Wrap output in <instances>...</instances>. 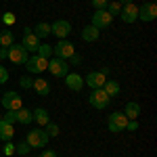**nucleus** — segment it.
<instances>
[{
  "label": "nucleus",
  "mask_w": 157,
  "mask_h": 157,
  "mask_svg": "<svg viewBox=\"0 0 157 157\" xmlns=\"http://www.w3.org/2000/svg\"><path fill=\"white\" fill-rule=\"evenodd\" d=\"M0 59H6V48L4 46H0Z\"/></svg>",
  "instance_id": "nucleus-38"
},
{
  "label": "nucleus",
  "mask_w": 157,
  "mask_h": 157,
  "mask_svg": "<svg viewBox=\"0 0 157 157\" xmlns=\"http://www.w3.org/2000/svg\"><path fill=\"white\" fill-rule=\"evenodd\" d=\"M121 6H124V4H120L117 0H111V2L107 4V9H105V11H107L111 17H115V15H120V13H121Z\"/></svg>",
  "instance_id": "nucleus-26"
},
{
  "label": "nucleus",
  "mask_w": 157,
  "mask_h": 157,
  "mask_svg": "<svg viewBox=\"0 0 157 157\" xmlns=\"http://www.w3.org/2000/svg\"><path fill=\"white\" fill-rule=\"evenodd\" d=\"M126 130H130V132L138 130V121H136V120H128V124H126Z\"/></svg>",
  "instance_id": "nucleus-35"
},
{
  "label": "nucleus",
  "mask_w": 157,
  "mask_h": 157,
  "mask_svg": "<svg viewBox=\"0 0 157 157\" xmlns=\"http://www.w3.org/2000/svg\"><path fill=\"white\" fill-rule=\"evenodd\" d=\"M55 78H65L67 73H69V63L63 59H57V57H52L48 59V67H46Z\"/></svg>",
  "instance_id": "nucleus-6"
},
{
  "label": "nucleus",
  "mask_w": 157,
  "mask_h": 157,
  "mask_svg": "<svg viewBox=\"0 0 157 157\" xmlns=\"http://www.w3.org/2000/svg\"><path fill=\"white\" fill-rule=\"evenodd\" d=\"M124 115H126L128 120H138V115H140V105H138V103H128L126 109H124Z\"/></svg>",
  "instance_id": "nucleus-21"
},
{
  "label": "nucleus",
  "mask_w": 157,
  "mask_h": 157,
  "mask_svg": "<svg viewBox=\"0 0 157 157\" xmlns=\"http://www.w3.org/2000/svg\"><path fill=\"white\" fill-rule=\"evenodd\" d=\"M6 57H9L11 63H15V65H23L25 61H27V57H29V52H27L21 44H11V46L6 48Z\"/></svg>",
  "instance_id": "nucleus-5"
},
{
  "label": "nucleus",
  "mask_w": 157,
  "mask_h": 157,
  "mask_svg": "<svg viewBox=\"0 0 157 157\" xmlns=\"http://www.w3.org/2000/svg\"><path fill=\"white\" fill-rule=\"evenodd\" d=\"M155 17H157V4L155 2H145L143 6H138V19L140 21L149 23V21H155Z\"/></svg>",
  "instance_id": "nucleus-10"
},
{
  "label": "nucleus",
  "mask_w": 157,
  "mask_h": 157,
  "mask_svg": "<svg viewBox=\"0 0 157 157\" xmlns=\"http://www.w3.org/2000/svg\"><path fill=\"white\" fill-rule=\"evenodd\" d=\"M32 88L36 90L40 97H48L50 94V84H48V80H44V78H36L34 84H32Z\"/></svg>",
  "instance_id": "nucleus-16"
},
{
  "label": "nucleus",
  "mask_w": 157,
  "mask_h": 157,
  "mask_svg": "<svg viewBox=\"0 0 157 157\" xmlns=\"http://www.w3.org/2000/svg\"><path fill=\"white\" fill-rule=\"evenodd\" d=\"M25 67H27V71L29 73H44L46 71V67H48V59H44V57H40V55H32V57H27V61L23 63Z\"/></svg>",
  "instance_id": "nucleus-3"
},
{
  "label": "nucleus",
  "mask_w": 157,
  "mask_h": 157,
  "mask_svg": "<svg viewBox=\"0 0 157 157\" xmlns=\"http://www.w3.org/2000/svg\"><path fill=\"white\" fill-rule=\"evenodd\" d=\"M120 19L124 23H134L136 19H138V6L130 2V4H124L121 6V13H120Z\"/></svg>",
  "instance_id": "nucleus-14"
},
{
  "label": "nucleus",
  "mask_w": 157,
  "mask_h": 157,
  "mask_svg": "<svg viewBox=\"0 0 157 157\" xmlns=\"http://www.w3.org/2000/svg\"><path fill=\"white\" fill-rule=\"evenodd\" d=\"M34 121H38V126H42V128H44V126H46V124L50 121V115H48V111H46L44 107L36 109V111H34Z\"/></svg>",
  "instance_id": "nucleus-20"
},
{
  "label": "nucleus",
  "mask_w": 157,
  "mask_h": 157,
  "mask_svg": "<svg viewBox=\"0 0 157 157\" xmlns=\"http://www.w3.org/2000/svg\"><path fill=\"white\" fill-rule=\"evenodd\" d=\"M15 115H17V121H19V124H23V126H27V124H32V121H34V111H29V109H25V107L17 109V111H15Z\"/></svg>",
  "instance_id": "nucleus-17"
},
{
  "label": "nucleus",
  "mask_w": 157,
  "mask_h": 157,
  "mask_svg": "<svg viewBox=\"0 0 157 157\" xmlns=\"http://www.w3.org/2000/svg\"><path fill=\"white\" fill-rule=\"evenodd\" d=\"M126 124H128V117L121 113V111H113L111 115H109V130L111 132H121V130H126Z\"/></svg>",
  "instance_id": "nucleus-8"
},
{
  "label": "nucleus",
  "mask_w": 157,
  "mask_h": 157,
  "mask_svg": "<svg viewBox=\"0 0 157 157\" xmlns=\"http://www.w3.org/2000/svg\"><path fill=\"white\" fill-rule=\"evenodd\" d=\"M32 32H34V36H36L38 40H44L46 36H50V23H44V21H42V23H38Z\"/></svg>",
  "instance_id": "nucleus-22"
},
{
  "label": "nucleus",
  "mask_w": 157,
  "mask_h": 157,
  "mask_svg": "<svg viewBox=\"0 0 157 157\" xmlns=\"http://www.w3.org/2000/svg\"><path fill=\"white\" fill-rule=\"evenodd\" d=\"M13 134H15V130H13V124H6V121L0 120V140H13Z\"/></svg>",
  "instance_id": "nucleus-19"
},
{
  "label": "nucleus",
  "mask_w": 157,
  "mask_h": 157,
  "mask_svg": "<svg viewBox=\"0 0 157 157\" xmlns=\"http://www.w3.org/2000/svg\"><path fill=\"white\" fill-rule=\"evenodd\" d=\"M103 90L107 92V97H117L121 88H120V84H117L115 80H107V82L103 84Z\"/></svg>",
  "instance_id": "nucleus-23"
},
{
  "label": "nucleus",
  "mask_w": 157,
  "mask_h": 157,
  "mask_svg": "<svg viewBox=\"0 0 157 157\" xmlns=\"http://www.w3.org/2000/svg\"><path fill=\"white\" fill-rule=\"evenodd\" d=\"M40 42H42V40H38V38L34 36L32 27H25V32H23V42H21V46H23L27 52H36L38 46H40Z\"/></svg>",
  "instance_id": "nucleus-12"
},
{
  "label": "nucleus",
  "mask_w": 157,
  "mask_h": 157,
  "mask_svg": "<svg viewBox=\"0 0 157 157\" xmlns=\"http://www.w3.org/2000/svg\"><path fill=\"white\" fill-rule=\"evenodd\" d=\"M44 130H46V134H48L50 138H55V136H59V126H57V124H55V121H48V124H46V126H44Z\"/></svg>",
  "instance_id": "nucleus-27"
},
{
  "label": "nucleus",
  "mask_w": 157,
  "mask_h": 157,
  "mask_svg": "<svg viewBox=\"0 0 157 157\" xmlns=\"http://www.w3.org/2000/svg\"><path fill=\"white\" fill-rule=\"evenodd\" d=\"M9 82V71L4 65H0V84H6Z\"/></svg>",
  "instance_id": "nucleus-34"
},
{
  "label": "nucleus",
  "mask_w": 157,
  "mask_h": 157,
  "mask_svg": "<svg viewBox=\"0 0 157 157\" xmlns=\"http://www.w3.org/2000/svg\"><path fill=\"white\" fill-rule=\"evenodd\" d=\"M2 121H6V124H15V121H17L15 111H6V113H4V117H2Z\"/></svg>",
  "instance_id": "nucleus-32"
},
{
  "label": "nucleus",
  "mask_w": 157,
  "mask_h": 157,
  "mask_svg": "<svg viewBox=\"0 0 157 157\" xmlns=\"http://www.w3.org/2000/svg\"><path fill=\"white\" fill-rule=\"evenodd\" d=\"M2 153H4V155H13V153H15V145H13L11 140H6V143H4V147H2Z\"/></svg>",
  "instance_id": "nucleus-31"
},
{
  "label": "nucleus",
  "mask_w": 157,
  "mask_h": 157,
  "mask_svg": "<svg viewBox=\"0 0 157 157\" xmlns=\"http://www.w3.org/2000/svg\"><path fill=\"white\" fill-rule=\"evenodd\" d=\"M109 101H111V97H107V92H105L103 88L92 90V92H90V97H88V103H90L94 109H107Z\"/></svg>",
  "instance_id": "nucleus-7"
},
{
  "label": "nucleus",
  "mask_w": 157,
  "mask_h": 157,
  "mask_svg": "<svg viewBox=\"0 0 157 157\" xmlns=\"http://www.w3.org/2000/svg\"><path fill=\"white\" fill-rule=\"evenodd\" d=\"M105 82H107V75H105L103 71H90L84 78V86H90L92 90L103 88V84H105Z\"/></svg>",
  "instance_id": "nucleus-13"
},
{
  "label": "nucleus",
  "mask_w": 157,
  "mask_h": 157,
  "mask_svg": "<svg viewBox=\"0 0 157 157\" xmlns=\"http://www.w3.org/2000/svg\"><path fill=\"white\" fill-rule=\"evenodd\" d=\"M120 4H130V2H134V0H117Z\"/></svg>",
  "instance_id": "nucleus-39"
},
{
  "label": "nucleus",
  "mask_w": 157,
  "mask_h": 157,
  "mask_svg": "<svg viewBox=\"0 0 157 157\" xmlns=\"http://www.w3.org/2000/svg\"><path fill=\"white\" fill-rule=\"evenodd\" d=\"M98 36H101V32H98L94 25H86L84 29H82V38H84L86 42H97Z\"/></svg>",
  "instance_id": "nucleus-18"
},
{
  "label": "nucleus",
  "mask_w": 157,
  "mask_h": 157,
  "mask_svg": "<svg viewBox=\"0 0 157 157\" xmlns=\"http://www.w3.org/2000/svg\"><path fill=\"white\" fill-rule=\"evenodd\" d=\"M0 157H2V151H0Z\"/></svg>",
  "instance_id": "nucleus-40"
},
{
  "label": "nucleus",
  "mask_w": 157,
  "mask_h": 157,
  "mask_svg": "<svg viewBox=\"0 0 157 157\" xmlns=\"http://www.w3.org/2000/svg\"><path fill=\"white\" fill-rule=\"evenodd\" d=\"M2 21H4V25H13L17 19H15V15H13V13H4V15H2Z\"/></svg>",
  "instance_id": "nucleus-33"
},
{
  "label": "nucleus",
  "mask_w": 157,
  "mask_h": 157,
  "mask_svg": "<svg viewBox=\"0 0 157 157\" xmlns=\"http://www.w3.org/2000/svg\"><path fill=\"white\" fill-rule=\"evenodd\" d=\"M36 52L40 55V57H44V59H50V57H52V46L46 44V42H40V46H38Z\"/></svg>",
  "instance_id": "nucleus-25"
},
{
  "label": "nucleus",
  "mask_w": 157,
  "mask_h": 157,
  "mask_svg": "<svg viewBox=\"0 0 157 157\" xmlns=\"http://www.w3.org/2000/svg\"><path fill=\"white\" fill-rule=\"evenodd\" d=\"M40 157H57V151H52V149H44V151L40 153Z\"/></svg>",
  "instance_id": "nucleus-36"
},
{
  "label": "nucleus",
  "mask_w": 157,
  "mask_h": 157,
  "mask_svg": "<svg viewBox=\"0 0 157 157\" xmlns=\"http://www.w3.org/2000/svg\"><path fill=\"white\" fill-rule=\"evenodd\" d=\"M29 149H32V147L27 145V143H19V145H15V153H19V155H27V153H29Z\"/></svg>",
  "instance_id": "nucleus-28"
},
{
  "label": "nucleus",
  "mask_w": 157,
  "mask_h": 157,
  "mask_svg": "<svg viewBox=\"0 0 157 157\" xmlns=\"http://www.w3.org/2000/svg\"><path fill=\"white\" fill-rule=\"evenodd\" d=\"M69 61H71L69 65H80V61H82V57H80V55H73V57H69Z\"/></svg>",
  "instance_id": "nucleus-37"
},
{
  "label": "nucleus",
  "mask_w": 157,
  "mask_h": 157,
  "mask_svg": "<svg viewBox=\"0 0 157 157\" xmlns=\"http://www.w3.org/2000/svg\"><path fill=\"white\" fill-rule=\"evenodd\" d=\"M11 44H15V36H13V32H11V29H2V32H0V46L9 48Z\"/></svg>",
  "instance_id": "nucleus-24"
},
{
  "label": "nucleus",
  "mask_w": 157,
  "mask_h": 157,
  "mask_svg": "<svg viewBox=\"0 0 157 157\" xmlns=\"http://www.w3.org/2000/svg\"><path fill=\"white\" fill-rule=\"evenodd\" d=\"M75 55V48H73V44L65 38V40H59L55 46H52V57H57V59H63L67 61L69 57Z\"/></svg>",
  "instance_id": "nucleus-1"
},
{
  "label": "nucleus",
  "mask_w": 157,
  "mask_h": 157,
  "mask_svg": "<svg viewBox=\"0 0 157 157\" xmlns=\"http://www.w3.org/2000/svg\"><path fill=\"white\" fill-rule=\"evenodd\" d=\"M0 103H2V107L6 109V111H17V109L23 107V97H21L19 92H13V90H9L4 97L0 98Z\"/></svg>",
  "instance_id": "nucleus-4"
},
{
  "label": "nucleus",
  "mask_w": 157,
  "mask_h": 157,
  "mask_svg": "<svg viewBox=\"0 0 157 157\" xmlns=\"http://www.w3.org/2000/svg\"><path fill=\"white\" fill-rule=\"evenodd\" d=\"M63 80H65V86H67L69 90H73V92H80V90L84 88V78H82L80 73H67Z\"/></svg>",
  "instance_id": "nucleus-15"
},
{
  "label": "nucleus",
  "mask_w": 157,
  "mask_h": 157,
  "mask_svg": "<svg viewBox=\"0 0 157 157\" xmlns=\"http://www.w3.org/2000/svg\"><path fill=\"white\" fill-rule=\"evenodd\" d=\"M19 84H21V88L29 90V88H32V84H34V78H29V75H23V78L19 80Z\"/></svg>",
  "instance_id": "nucleus-30"
},
{
  "label": "nucleus",
  "mask_w": 157,
  "mask_h": 157,
  "mask_svg": "<svg viewBox=\"0 0 157 157\" xmlns=\"http://www.w3.org/2000/svg\"><path fill=\"white\" fill-rule=\"evenodd\" d=\"M92 2V6H94V11H105L109 4V0H90Z\"/></svg>",
  "instance_id": "nucleus-29"
},
{
  "label": "nucleus",
  "mask_w": 157,
  "mask_h": 157,
  "mask_svg": "<svg viewBox=\"0 0 157 157\" xmlns=\"http://www.w3.org/2000/svg\"><path fill=\"white\" fill-rule=\"evenodd\" d=\"M50 34H52V36H57L59 40H65V38L71 34V23H69V21H65V19H59V21L50 23Z\"/></svg>",
  "instance_id": "nucleus-9"
},
{
  "label": "nucleus",
  "mask_w": 157,
  "mask_h": 157,
  "mask_svg": "<svg viewBox=\"0 0 157 157\" xmlns=\"http://www.w3.org/2000/svg\"><path fill=\"white\" fill-rule=\"evenodd\" d=\"M111 21H113V17H111L107 11H94V13H92V23H90V25H94L98 32H101V29L109 27Z\"/></svg>",
  "instance_id": "nucleus-11"
},
{
  "label": "nucleus",
  "mask_w": 157,
  "mask_h": 157,
  "mask_svg": "<svg viewBox=\"0 0 157 157\" xmlns=\"http://www.w3.org/2000/svg\"><path fill=\"white\" fill-rule=\"evenodd\" d=\"M50 140V136L46 134V130H29L27 132V145L32 147V149H42V147H46Z\"/></svg>",
  "instance_id": "nucleus-2"
}]
</instances>
